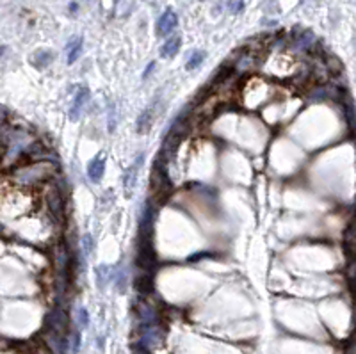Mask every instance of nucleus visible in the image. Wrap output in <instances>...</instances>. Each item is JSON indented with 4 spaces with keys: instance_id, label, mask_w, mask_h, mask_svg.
Masks as SVG:
<instances>
[{
    "instance_id": "nucleus-5",
    "label": "nucleus",
    "mask_w": 356,
    "mask_h": 354,
    "mask_svg": "<svg viewBox=\"0 0 356 354\" xmlns=\"http://www.w3.org/2000/svg\"><path fill=\"white\" fill-rule=\"evenodd\" d=\"M46 203H49V208L54 214V217L64 219V200H62L59 189L56 185L50 187V191L46 193Z\"/></svg>"
},
{
    "instance_id": "nucleus-4",
    "label": "nucleus",
    "mask_w": 356,
    "mask_h": 354,
    "mask_svg": "<svg viewBox=\"0 0 356 354\" xmlns=\"http://www.w3.org/2000/svg\"><path fill=\"white\" fill-rule=\"evenodd\" d=\"M46 326H49V331L59 335V337H64L66 331H68V317L62 310H54L50 312V315L46 317Z\"/></svg>"
},
{
    "instance_id": "nucleus-21",
    "label": "nucleus",
    "mask_w": 356,
    "mask_h": 354,
    "mask_svg": "<svg viewBox=\"0 0 356 354\" xmlns=\"http://www.w3.org/2000/svg\"><path fill=\"white\" fill-rule=\"evenodd\" d=\"M153 68H155V62H150V64L146 66V72L143 73V79H148V75L153 72Z\"/></svg>"
},
{
    "instance_id": "nucleus-7",
    "label": "nucleus",
    "mask_w": 356,
    "mask_h": 354,
    "mask_svg": "<svg viewBox=\"0 0 356 354\" xmlns=\"http://www.w3.org/2000/svg\"><path fill=\"white\" fill-rule=\"evenodd\" d=\"M145 162V155L139 153V157L128 166V169H125V175H123V187L127 193H130L132 189L135 187V182H137V173H139V168L143 166Z\"/></svg>"
},
{
    "instance_id": "nucleus-15",
    "label": "nucleus",
    "mask_w": 356,
    "mask_h": 354,
    "mask_svg": "<svg viewBox=\"0 0 356 354\" xmlns=\"http://www.w3.org/2000/svg\"><path fill=\"white\" fill-rule=\"evenodd\" d=\"M180 50V38L173 36V38H168V41H164V45L160 46V55L162 57H175Z\"/></svg>"
},
{
    "instance_id": "nucleus-1",
    "label": "nucleus",
    "mask_w": 356,
    "mask_h": 354,
    "mask_svg": "<svg viewBox=\"0 0 356 354\" xmlns=\"http://www.w3.org/2000/svg\"><path fill=\"white\" fill-rule=\"evenodd\" d=\"M152 189L155 193L157 198H166L171 191V180L168 176V171H166V162H164L162 157L157 158L155 162V169L152 173Z\"/></svg>"
},
{
    "instance_id": "nucleus-24",
    "label": "nucleus",
    "mask_w": 356,
    "mask_h": 354,
    "mask_svg": "<svg viewBox=\"0 0 356 354\" xmlns=\"http://www.w3.org/2000/svg\"><path fill=\"white\" fill-rule=\"evenodd\" d=\"M4 50H6V46H0V54H2Z\"/></svg>"
},
{
    "instance_id": "nucleus-17",
    "label": "nucleus",
    "mask_w": 356,
    "mask_h": 354,
    "mask_svg": "<svg viewBox=\"0 0 356 354\" xmlns=\"http://www.w3.org/2000/svg\"><path fill=\"white\" fill-rule=\"evenodd\" d=\"M205 52L203 50H196V52H193V54H191V57H189V61H187V64H185V68L189 69H196L198 66H201V62L205 61Z\"/></svg>"
},
{
    "instance_id": "nucleus-3",
    "label": "nucleus",
    "mask_w": 356,
    "mask_h": 354,
    "mask_svg": "<svg viewBox=\"0 0 356 354\" xmlns=\"http://www.w3.org/2000/svg\"><path fill=\"white\" fill-rule=\"evenodd\" d=\"M135 264L141 269V272H150V274H153V267H155V251H153L152 241H139L137 260H135Z\"/></svg>"
},
{
    "instance_id": "nucleus-23",
    "label": "nucleus",
    "mask_w": 356,
    "mask_h": 354,
    "mask_svg": "<svg viewBox=\"0 0 356 354\" xmlns=\"http://www.w3.org/2000/svg\"><path fill=\"white\" fill-rule=\"evenodd\" d=\"M69 9H72V11H73V13H72V14H75V13H77V9H79V4L72 2V4H69Z\"/></svg>"
},
{
    "instance_id": "nucleus-13",
    "label": "nucleus",
    "mask_w": 356,
    "mask_h": 354,
    "mask_svg": "<svg viewBox=\"0 0 356 354\" xmlns=\"http://www.w3.org/2000/svg\"><path fill=\"white\" fill-rule=\"evenodd\" d=\"M52 61H54V52H50V50H38V52H34L31 57V62L39 69L46 68Z\"/></svg>"
},
{
    "instance_id": "nucleus-11",
    "label": "nucleus",
    "mask_w": 356,
    "mask_h": 354,
    "mask_svg": "<svg viewBox=\"0 0 356 354\" xmlns=\"http://www.w3.org/2000/svg\"><path fill=\"white\" fill-rule=\"evenodd\" d=\"M135 290L143 296H148L153 292V274L150 272H139L135 278Z\"/></svg>"
},
{
    "instance_id": "nucleus-16",
    "label": "nucleus",
    "mask_w": 356,
    "mask_h": 354,
    "mask_svg": "<svg viewBox=\"0 0 356 354\" xmlns=\"http://www.w3.org/2000/svg\"><path fill=\"white\" fill-rule=\"evenodd\" d=\"M314 43H315V36L312 34L310 31H303V32H301V36H297V38H296V46H297V49H301V50L310 49Z\"/></svg>"
},
{
    "instance_id": "nucleus-9",
    "label": "nucleus",
    "mask_w": 356,
    "mask_h": 354,
    "mask_svg": "<svg viewBox=\"0 0 356 354\" xmlns=\"http://www.w3.org/2000/svg\"><path fill=\"white\" fill-rule=\"evenodd\" d=\"M105 173V157L104 153H100L98 157L91 158L89 164H87V176L93 183H98L102 178H104Z\"/></svg>"
},
{
    "instance_id": "nucleus-19",
    "label": "nucleus",
    "mask_w": 356,
    "mask_h": 354,
    "mask_svg": "<svg viewBox=\"0 0 356 354\" xmlns=\"http://www.w3.org/2000/svg\"><path fill=\"white\" fill-rule=\"evenodd\" d=\"M93 248H94L93 237H91L89 233L84 235V239H82V249H84V253H86V254H91V251H93Z\"/></svg>"
},
{
    "instance_id": "nucleus-14",
    "label": "nucleus",
    "mask_w": 356,
    "mask_h": 354,
    "mask_svg": "<svg viewBox=\"0 0 356 354\" xmlns=\"http://www.w3.org/2000/svg\"><path fill=\"white\" fill-rule=\"evenodd\" d=\"M153 110H155V109L148 107V109H145L141 114H139V117H137V132L145 134V132L150 130V127H152V123H153V116H155V112H153Z\"/></svg>"
},
{
    "instance_id": "nucleus-22",
    "label": "nucleus",
    "mask_w": 356,
    "mask_h": 354,
    "mask_svg": "<svg viewBox=\"0 0 356 354\" xmlns=\"http://www.w3.org/2000/svg\"><path fill=\"white\" fill-rule=\"evenodd\" d=\"M135 354H152V352H150V351H148V349H146V347H143V345H139V347H137V351H135Z\"/></svg>"
},
{
    "instance_id": "nucleus-10",
    "label": "nucleus",
    "mask_w": 356,
    "mask_h": 354,
    "mask_svg": "<svg viewBox=\"0 0 356 354\" xmlns=\"http://www.w3.org/2000/svg\"><path fill=\"white\" fill-rule=\"evenodd\" d=\"M82 41L84 39L80 36H73L68 43H66V62L73 64L77 59L80 57V52H82Z\"/></svg>"
},
{
    "instance_id": "nucleus-6",
    "label": "nucleus",
    "mask_w": 356,
    "mask_h": 354,
    "mask_svg": "<svg viewBox=\"0 0 356 354\" xmlns=\"http://www.w3.org/2000/svg\"><path fill=\"white\" fill-rule=\"evenodd\" d=\"M87 102H89V89H87V87H82V89L77 91L72 107H69V110H68L69 120H72V121L79 120L80 114H82V110H84V107L87 105Z\"/></svg>"
},
{
    "instance_id": "nucleus-20",
    "label": "nucleus",
    "mask_w": 356,
    "mask_h": 354,
    "mask_svg": "<svg viewBox=\"0 0 356 354\" xmlns=\"http://www.w3.org/2000/svg\"><path fill=\"white\" fill-rule=\"evenodd\" d=\"M226 6L230 7V13H233V14L241 13V11L244 9V2H228Z\"/></svg>"
},
{
    "instance_id": "nucleus-2",
    "label": "nucleus",
    "mask_w": 356,
    "mask_h": 354,
    "mask_svg": "<svg viewBox=\"0 0 356 354\" xmlns=\"http://www.w3.org/2000/svg\"><path fill=\"white\" fill-rule=\"evenodd\" d=\"M52 175L49 164H38V166H31V168H23L16 173V180L20 183H38L46 180Z\"/></svg>"
},
{
    "instance_id": "nucleus-18",
    "label": "nucleus",
    "mask_w": 356,
    "mask_h": 354,
    "mask_svg": "<svg viewBox=\"0 0 356 354\" xmlns=\"http://www.w3.org/2000/svg\"><path fill=\"white\" fill-rule=\"evenodd\" d=\"M77 319H79L80 327L89 326V313H87L86 308H79V312H77Z\"/></svg>"
},
{
    "instance_id": "nucleus-12",
    "label": "nucleus",
    "mask_w": 356,
    "mask_h": 354,
    "mask_svg": "<svg viewBox=\"0 0 356 354\" xmlns=\"http://www.w3.org/2000/svg\"><path fill=\"white\" fill-rule=\"evenodd\" d=\"M94 276H97V283L102 290L105 289L107 283H111V279L116 276V269L107 267V265H100V267L94 269Z\"/></svg>"
},
{
    "instance_id": "nucleus-8",
    "label": "nucleus",
    "mask_w": 356,
    "mask_h": 354,
    "mask_svg": "<svg viewBox=\"0 0 356 354\" xmlns=\"http://www.w3.org/2000/svg\"><path fill=\"white\" fill-rule=\"evenodd\" d=\"M178 25V16L177 13H173V11H166V13H162V16L159 18V21H157V34L159 36H168L171 34V32L175 31V27Z\"/></svg>"
}]
</instances>
